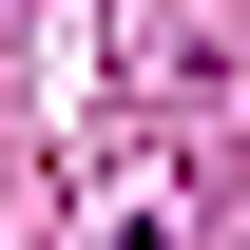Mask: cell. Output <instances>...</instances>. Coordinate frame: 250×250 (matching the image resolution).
I'll return each instance as SVG.
<instances>
[{"label": "cell", "instance_id": "cell-1", "mask_svg": "<svg viewBox=\"0 0 250 250\" xmlns=\"http://www.w3.org/2000/svg\"><path fill=\"white\" fill-rule=\"evenodd\" d=\"M116 250H154V231H116Z\"/></svg>", "mask_w": 250, "mask_h": 250}]
</instances>
